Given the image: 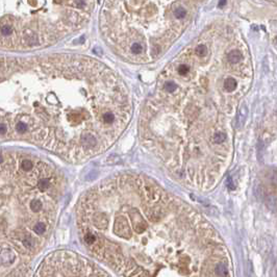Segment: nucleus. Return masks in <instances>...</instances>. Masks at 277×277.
I'll return each instance as SVG.
<instances>
[{
  "instance_id": "f257e3e1",
  "label": "nucleus",
  "mask_w": 277,
  "mask_h": 277,
  "mask_svg": "<svg viewBox=\"0 0 277 277\" xmlns=\"http://www.w3.org/2000/svg\"><path fill=\"white\" fill-rule=\"evenodd\" d=\"M85 248L121 276H228L214 227L187 202L138 174L111 176L77 206Z\"/></svg>"
},
{
  "instance_id": "f03ea898",
  "label": "nucleus",
  "mask_w": 277,
  "mask_h": 277,
  "mask_svg": "<svg viewBox=\"0 0 277 277\" xmlns=\"http://www.w3.org/2000/svg\"><path fill=\"white\" fill-rule=\"evenodd\" d=\"M83 65L0 92V137L27 141L71 163L113 146L130 121L129 92L111 71Z\"/></svg>"
},
{
  "instance_id": "7ed1b4c3",
  "label": "nucleus",
  "mask_w": 277,
  "mask_h": 277,
  "mask_svg": "<svg viewBox=\"0 0 277 277\" xmlns=\"http://www.w3.org/2000/svg\"><path fill=\"white\" fill-rule=\"evenodd\" d=\"M176 73L159 82L147 100L141 138L178 180L211 190L231 163L239 104L250 88L249 76L196 78L189 64H179Z\"/></svg>"
},
{
  "instance_id": "20e7f679",
  "label": "nucleus",
  "mask_w": 277,
  "mask_h": 277,
  "mask_svg": "<svg viewBox=\"0 0 277 277\" xmlns=\"http://www.w3.org/2000/svg\"><path fill=\"white\" fill-rule=\"evenodd\" d=\"M65 193L53 165L23 151L0 153V276L20 275L46 244Z\"/></svg>"
},
{
  "instance_id": "39448f33",
  "label": "nucleus",
  "mask_w": 277,
  "mask_h": 277,
  "mask_svg": "<svg viewBox=\"0 0 277 277\" xmlns=\"http://www.w3.org/2000/svg\"><path fill=\"white\" fill-rule=\"evenodd\" d=\"M37 276H107L96 265L74 252L57 251L47 256Z\"/></svg>"
},
{
  "instance_id": "423d86ee",
  "label": "nucleus",
  "mask_w": 277,
  "mask_h": 277,
  "mask_svg": "<svg viewBox=\"0 0 277 277\" xmlns=\"http://www.w3.org/2000/svg\"><path fill=\"white\" fill-rule=\"evenodd\" d=\"M226 58H227V61L230 64H233V65H238V64H240L241 62L243 61L244 56H243V53L240 51V50L233 49V50H231V51L228 52Z\"/></svg>"
},
{
  "instance_id": "0eeeda50",
  "label": "nucleus",
  "mask_w": 277,
  "mask_h": 277,
  "mask_svg": "<svg viewBox=\"0 0 277 277\" xmlns=\"http://www.w3.org/2000/svg\"><path fill=\"white\" fill-rule=\"evenodd\" d=\"M143 50H144V48H143V46L140 44V43H132V44H131V46H130L131 53L135 54V55H138V54H141L143 52Z\"/></svg>"
},
{
  "instance_id": "6e6552de",
  "label": "nucleus",
  "mask_w": 277,
  "mask_h": 277,
  "mask_svg": "<svg viewBox=\"0 0 277 277\" xmlns=\"http://www.w3.org/2000/svg\"><path fill=\"white\" fill-rule=\"evenodd\" d=\"M206 53H207V47L205 46V45H203V44L198 45V46L195 48V54H197V55L203 56Z\"/></svg>"
},
{
  "instance_id": "1a4fd4ad",
  "label": "nucleus",
  "mask_w": 277,
  "mask_h": 277,
  "mask_svg": "<svg viewBox=\"0 0 277 277\" xmlns=\"http://www.w3.org/2000/svg\"><path fill=\"white\" fill-rule=\"evenodd\" d=\"M185 15H187V11H185L183 8H176L175 11H174V16L176 17V18L178 19H182L185 18Z\"/></svg>"
},
{
  "instance_id": "9d476101",
  "label": "nucleus",
  "mask_w": 277,
  "mask_h": 277,
  "mask_svg": "<svg viewBox=\"0 0 277 277\" xmlns=\"http://www.w3.org/2000/svg\"><path fill=\"white\" fill-rule=\"evenodd\" d=\"M13 32V27L11 25H3L1 27V33L3 35H9Z\"/></svg>"
},
{
  "instance_id": "9b49d317",
  "label": "nucleus",
  "mask_w": 277,
  "mask_h": 277,
  "mask_svg": "<svg viewBox=\"0 0 277 277\" xmlns=\"http://www.w3.org/2000/svg\"><path fill=\"white\" fill-rule=\"evenodd\" d=\"M226 2H227V0H220V2H219V6H220V8H223V6L226 4Z\"/></svg>"
}]
</instances>
